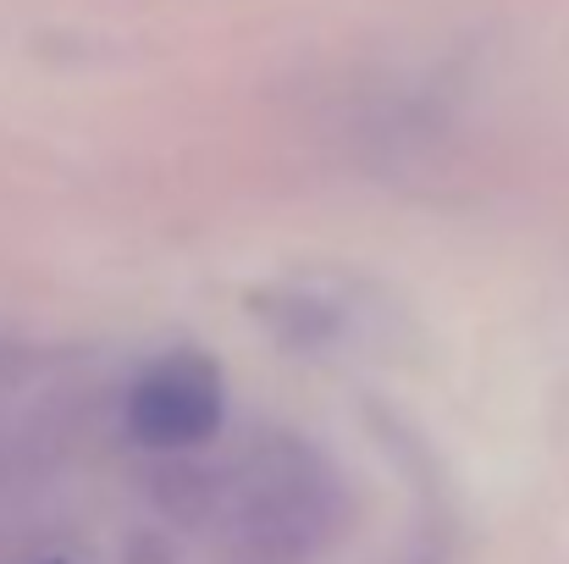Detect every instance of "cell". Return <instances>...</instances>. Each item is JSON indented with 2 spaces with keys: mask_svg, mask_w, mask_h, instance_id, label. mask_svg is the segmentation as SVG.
<instances>
[{
  "mask_svg": "<svg viewBox=\"0 0 569 564\" xmlns=\"http://www.w3.org/2000/svg\"><path fill=\"white\" fill-rule=\"evenodd\" d=\"M338 521H343V487L310 443L271 437L243 459L232 482V526L254 564H293L316 554Z\"/></svg>",
  "mask_w": 569,
  "mask_h": 564,
  "instance_id": "obj_1",
  "label": "cell"
},
{
  "mask_svg": "<svg viewBox=\"0 0 569 564\" xmlns=\"http://www.w3.org/2000/svg\"><path fill=\"white\" fill-rule=\"evenodd\" d=\"M128 432L144 448H199L204 437H216L221 415H227V387L210 355L199 349H172L161 360H150L128 387Z\"/></svg>",
  "mask_w": 569,
  "mask_h": 564,
  "instance_id": "obj_2",
  "label": "cell"
}]
</instances>
